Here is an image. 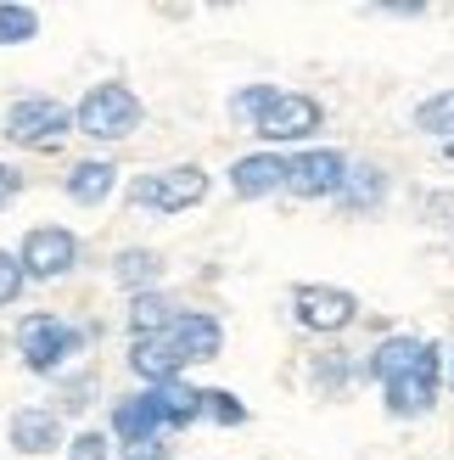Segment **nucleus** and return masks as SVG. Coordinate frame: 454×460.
<instances>
[{"mask_svg": "<svg viewBox=\"0 0 454 460\" xmlns=\"http://www.w3.org/2000/svg\"><path fill=\"white\" fill-rule=\"evenodd\" d=\"M141 119H146V107L129 84H90L84 102L74 107V129L90 135V141H129L141 129Z\"/></svg>", "mask_w": 454, "mask_h": 460, "instance_id": "f257e3e1", "label": "nucleus"}, {"mask_svg": "<svg viewBox=\"0 0 454 460\" xmlns=\"http://www.w3.org/2000/svg\"><path fill=\"white\" fill-rule=\"evenodd\" d=\"M84 349V332L67 326L62 314H22L17 320V354L34 376H62V365Z\"/></svg>", "mask_w": 454, "mask_h": 460, "instance_id": "f03ea898", "label": "nucleus"}, {"mask_svg": "<svg viewBox=\"0 0 454 460\" xmlns=\"http://www.w3.org/2000/svg\"><path fill=\"white\" fill-rule=\"evenodd\" d=\"M67 129H74V107H62L51 96H17L6 107V124H0L12 146H34V152H57Z\"/></svg>", "mask_w": 454, "mask_h": 460, "instance_id": "7ed1b4c3", "label": "nucleus"}, {"mask_svg": "<svg viewBox=\"0 0 454 460\" xmlns=\"http://www.w3.org/2000/svg\"><path fill=\"white\" fill-rule=\"evenodd\" d=\"M202 197H208V169L202 164H174V169L141 174L129 186V202L135 208H152V214H186Z\"/></svg>", "mask_w": 454, "mask_h": 460, "instance_id": "20e7f679", "label": "nucleus"}, {"mask_svg": "<svg viewBox=\"0 0 454 460\" xmlns=\"http://www.w3.org/2000/svg\"><path fill=\"white\" fill-rule=\"evenodd\" d=\"M292 320L314 337H336L359 320V297L348 287H320V281L292 287Z\"/></svg>", "mask_w": 454, "mask_h": 460, "instance_id": "39448f33", "label": "nucleus"}, {"mask_svg": "<svg viewBox=\"0 0 454 460\" xmlns=\"http://www.w3.org/2000/svg\"><path fill=\"white\" fill-rule=\"evenodd\" d=\"M17 264H22L29 281H62V275H74V264H79V236L62 230V225H34L17 247Z\"/></svg>", "mask_w": 454, "mask_h": 460, "instance_id": "423d86ee", "label": "nucleus"}, {"mask_svg": "<svg viewBox=\"0 0 454 460\" xmlns=\"http://www.w3.org/2000/svg\"><path fill=\"white\" fill-rule=\"evenodd\" d=\"M438 387H443V349H438V342H426L415 371L381 387V394H388V416H398V421L426 416V410L438 404Z\"/></svg>", "mask_w": 454, "mask_h": 460, "instance_id": "0eeeda50", "label": "nucleus"}, {"mask_svg": "<svg viewBox=\"0 0 454 460\" xmlns=\"http://www.w3.org/2000/svg\"><path fill=\"white\" fill-rule=\"evenodd\" d=\"M320 129H326V107L314 96H303V90H281L275 107L253 124L258 141H309V135H320Z\"/></svg>", "mask_w": 454, "mask_h": 460, "instance_id": "6e6552de", "label": "nucleus"}, {"mask_svg": "<svg viewBox=\"0 0 454 460\" xmlns=\"http://www.w3.org/2000/svg\"><path fill=\"white\" fill-rule=\"evenodd\" d=\"M343 180H348V157L336 152V146H309L298 157H286V191L292 197H336L343 191Z\"/></svg>", "mask_w": 454, "mask_h": 460, "instance_id": "1a4fd4ad", "label": "nucleus"}, {"mask_svg": "<svg viewBox=\"0 0 454 460\" xmlns=\"http://www.w3.org/2000/svg\"><path fill=\"white\" fill-rule=\"evenodd\" d=\"M169 337H174V349L186 354V365L196 359H219V349H224V326L214 314H202V309H179L174 320H169Z\"/></svg>", "mask_w": 454, "mask_h": 460, "instance_id": "9d476101", "label": "nucleus"}, {"mask_svg": "<svg viewBox=\"0 0 454 460\" xmlns=\"http://www.w3.org/2000/svg\"><path fill=\"white\" fill-rule=\"evenodd\" d=\"M129 371L141 376V382H179V371H186V354L174 349V337L169 332H157V337H135L129 342Z\"/></svg>", "mask_w": 454, "mask_h": 460, "instance_id": "9b49d317", "label": "nucleus"}, {"mask_svg": "<svg viewBox=\"0 0 454 460\" xmlns=\"http://www.w3.org/2000/svg\"><path fill=\"white\" fill-rule=\"evenodd\" d=\"M107 427H112V438L118 444H146V438H163V416H157V404H152V394L141 387V394H129V399H118L112 404V416H107Z\"/></svg>", "mask_w": 454, "mask_h": 460, "instance_id": "f8f14e48", "label": "nucleus"}, {"mask_svg": "<svg viewBox=\"0 0 454 460\" xmlns=\"http://www.w3.org/2000/svg\"><path fill=\"white\" fill-rule=\"evenodd\" d=\"M231 191L236 197H269V191H286V157L275 152H253V157H236L231 164Z\"/></svg>", "mask_w": 454, "mask_h": 460, "instance_id": "ddd939ff", "label": "nucleus"}, {"mask_svg": "<svg viewBox=\"0 0 454 460\" xmlns=\"http://www.w3.org/2000/svg\"><path fill=\"white\" fill-rule=\"evenodd\" d=\"M421 349H426V342H421V337H404V332L381 337L376 349L365 354V376H371V382H381V387L398 382V376H410L415 365H421Z\"/></svg>", "mask_w": 454, "mask_h": 460, "instance_id": "4468645a", "label": "nucleus"}, {"mask_svg": "<svg viewBox=\"0 0 454 460\" xmlns=\"http://www.w3.org/2000/svg\"><path fill=\"white\" fill-rule=\"evenodd\" d=\"M6 432H12V449H22V455H51V449H62V416H57V410H39V404L17 410Z\"/></svg>", "mask_w": 454, "mask_h": 460, "instance_id": "2eb2a0df", "label": "nucleus"}, {"mask_svg": "<svg viewBox=\"0 0 454 460\" xmlns=\"http://www.w3.org/2000/svg\"><path fill=\"white\" fill-rule=\"evenodd\" d=\"M62 191L79 202V208H101V202L118 191V169L107 164V157H84V164H74L62 174Z\"/></svg>", "mask_w": 454, "mask_h": 460, "instance_id": "dca6fc26", "label": "nucleus"}, {"mask_svg": "<svg viewBox=\"0 0 454 460\" xmlns=\"http://www.w3.org/2000/svg\"><path fill=\"white\" fill-rule=\"evenodd\" d=\"M381 197H388V169L348 164V180H343V191H336V208L343 214H371V208H381Z\"/></svg>", "mask_w": 454, "mask_h": 460, "instance_id": "f3484780", "label": "nucleus"}, {"mask_svg": "<svg viewBox=\"0 0 454 460\" xmlns=\"http://www.w3.org/2000/svg\"><path fill=\"white\" fill-rule=\"evenodd\" d=\"M146 394H152V404H157V416H163L169 432L202 421V387H191V382H157V387H146Z\"/></svg>", "mask_w": 454, "mask_h": 460, "instance_id": "a211bd4d", "label": "nucleus"}, {"mask_svg": "<svg viewBox=\"0 0 454 460\" xmlns=\"http://www.w3.org/2000/svg\"><path fill=\"white\" fill-rule=\"evenodd\" d=\"M112 281H118L129 297H135V292H157V281H163V252H152V247H124L118 259H112Z\"/></svg>", "mask_w": 454, "mask_h": 460, "instance_id": "6ab92c4d", "label": "nucleus"}, {"mask_svg": "<svg viewBox=\"0 0 454 460\" xmlns=\"http://www.w3.org/2000/svg\"><path fill=\"white\" fill-rule=\"evenodd\" d=\"M354 376H359V365H354L348 349H326V354H314V365H309V382L320 387V394H348Z\"/></svg>", "mask_w": 454, "mask_h": 460, "instance_id": "aec40b11", "label": "nucleus"}, {"mask_svg": "<svg viewBox=\"0 0 454 460\" xmlns=\"http://www.w3.org/2000/svg\"><path fill=\"white\" fill-rule=\"evenodd\" d=\"M179 309L169 304L163 292H135L129 297V332L135 337H157V332H169V320H174Z\"/></svg>", "mask_w": 454, "mask_h": 460, "instance_id": "412c9836", "label": "nucleus"}, {"mask_svg": "<svg viewBox=\"0 0 454 460\" xmlns=\"http://www.w3.org/2000/svg\"><path fill=\"white\" fill-rule=\"evenodd\" d=\"M415 129L421 135H438V141H454V90H438L415 107Z\"/></svg>", "mask_w": 454, "mask_h": 460, "instance_id": "4be33fe9", "label": "nucleus"}, {"mask_svg": "<svg viewBox=\"0 0 454 460\" xmlns=\"http://www.w3.org/2000/svg\"><path fill=\"white\" fill-rule=\"evenodd\" d=\"M275 96H281V84H241L236 96H231V119L253 129V124L264 119V112L275 107Z\"/></svg>", "mask_w": 454, "mask_h": 460, "instance_id": "5701e85b", "label": "nucleus"}, {"mask_svg": "<svg viewBox=\"0 0 454 460\" xmlns=\"http://www.w3.org/2000/svg\"><path fill=\"white\" fill-rule=\"evenodd\" d=\"M90 404H96V371H79V376L57 382V416H84Z\"/></svg>", "mask_w": 454, "mask_h": 460, "instance_id": "b1692460", "label": "nucleus"}, {"mask_svg": "<svg viewBox=\"0 0 454 460\" xmlns=\"http://www.w3.org/2000/svg\"><path fill=\"white\" fill-rule=\"evenodd\" d=\"M34 34H39V12L6 0V6H0V45H29Z\"/></svg>", "mask_w": 454, "mask_h": 460, "instance_id": "393cba45", "label": "nucleus"}, {"mask_svg": "<svg viewBox=\"0 0 454 460\" xmlns=\"http://www.w3.org/2000/svg\"><path fill=\"white\" fill-rule=\"evenodd\" d=\"M202 416L219 421V427H241L247 421V404L236 394H224V387H208V394H202Z\"/></svg>", "mask_w": 454, "mask_h": 460, "instance_id": "a878e982", "label": "nucleus"}, {"mask_svg": "<svg viewBox=\"0 0 454 460\" xmlns=\"http://www.w3.org/2000/svg\"><path fill=\"white\" fill-rule=\"evenodd\" d=\"M29 287V275H22V264H17V252H6L0 247V309L6 304H17V292Z\"/></svg>", "mask_w": 454, "mask_h": 460, "instance_id": "bb28decb", "label": "nucleus"}, {"mask_svg": "<svg viewBox=\"0 0 454 460\" xmlns=\"http://www.w3.org/2000/svg\"><path fill=\"white\" fill-rule=\"evenodd\" d=\"M67 460H112V444H107V432H79V438H67Z\"/></svg>", "mask_w": 454, "mask_h": 460, "instance_id": "cd10ccee", "label": "nucleus"}, {"mask_svg": "<svg viewBox=\"0 0 454 460\" xmlns=\"http://www.w3.org/2000/svg\"><path fill=\"white\" fill-rule=\"evenodd\" d=\"M124 449V460H174V444H163V438H146V444H118Z\"/></svg>", "mask_w": 454, "mask_h": 460, "instance_id": "c85d7f7f", "label": "nucleus"}, {"mask_svg": "<svg viewBox=\"0 0 454 460\" xmlns=\"http://www.w3.org/2000/svg\"><path fill=\"white\" fill-rule=\"evenodd\" d=\"M17 191H22V169L17 164H0V208H12Z\"/></svg>", "mask_w": 454, "mask_h": 460, "instance_id": "c756f323", "label": "nucleus"}, {"mask_svg": "<svg viewBox=\"0 0 454 460\" xmlns=\"http://www.w3.org/2000/svg\"><path fill=\"white\" fill-rule=\"evenodd\" d=\"M426 214H432L438 225H449L454 219V197H426Z\"/></svg>", "mask_w": 454, "mask_h": 460, "instance_id": "7c9ffc66", "label": "nucleus"}, {"mask_svg": "<svg viewBox=\"0 0 454 460\" xmlns=\"http://www.w3.org/2000/svg\"><path fill=\"white\" fill-rule=\"evenodd\" d=\"M381 17H426V6H376Z\"/></svg>", "mask_w": 454, "mask_h": 460, "instance_id": "2f4dec72", "label": "nucleus"}, {"mask_svg": "<svg viewBox=\"0 0 454 460\" xmlns=\"http://www.w3.org/2000/svg\"><path fill=\"white\" fill-rule=\"evenodd\" d=\"M443 152H449V164H454V141H449V146H443Z\"/></svg>", "mask_w": 454, "mask_h": 460, "instance_id": "473e14b6", "label": "nucleus"}, {"mask_svg": "<svg viewBox=\"0 0 454 460\" xmlns=\"http://www.w3.org/2000/svg\"><path fill=\"white\" fill-rule=\"evenodd\" d=\"M449 387H454V359H449Z\"/></svg>", "mask_w": 454, "mask_h": 460, "instance_id": "72a5a7b5", "label": "nucleus"}]
</instances>
